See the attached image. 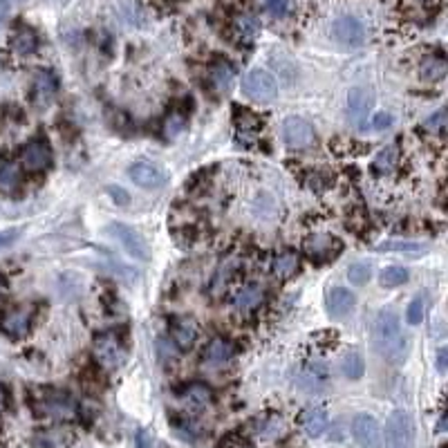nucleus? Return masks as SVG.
<instances>
[{
    "label": "nucleus",
    "mask_w": 448,
    "mask_h": 448,
    "mask_svg": "<svg viewBox=\"0 0 448 448\" xmlns=\"http://www.w3.org/2000/svg\"><path fill=\"white\" fill-rule=\"evenodd\" d=\"M298 265H301V260H298L296 254H293V251H283V254H278L274 258V274L278 278H289V276L296 274Z\"/></svg>",
    "instance_id": "c85d7f7f"
},
{
    "label": "nucleus",
    "mask_w": 448,
    "mask_h": 448,
    "mask_svg": "<svg viewBox=\"0 0 448 448\" xmlns=\"http://www.w3.org/2000/svg\"><path fill=\"white\" fill-rule=\"evenodd\" d=\"M408 269L406 267H401V265H390V267H385L381 269L379 274V283L381 287H401V285H406L408 283Z\"/></svg>",
    "instance_id": "7c9ffc66"
},
{
    "label": "nucleus",
    "mask_w": 448,
    "mask_h": 448,
    "mask_svg": "<svg viewBox=\"0 0 448 448\" xmlns=\"http://www.w3.org/2000/svg\"><path fill=\"white\" fill-rule=\"evenodd\" d=\"M171 334H173V341L177 348L191 350L199 338V325L193 318H179V321H173Z\"/></svg>",
    "instance_id": "4468645a"
},
{
    "label": "nucleus",
    "mask_w": 448,
    "mask_h": 448,
    "mask_svg": "<svg viewBox=\"0 0 448 448\" xmlns=\"http://www.w3.org/2000/svg\"><path fill=\"white\" fill-rule=\"evenodd\" d=\"M95 354L103 368L115 370L123 361V348L119 343V338L115 334H103L95 341Z\"/></svg>",
    "instance_id": "9b49d317"
},
{
    "label": "nucleus",
    "mask_w": 448,
    "mask_h": 448,
    "mask_svg": "<svg viewBox=\"0 0 448 448\" xmlns=\"http://www.w3.org/2000/svg\"><path fill=\"white\" fill-rule=\"evenodd\" d=\"M234 66L226 63V61H215V63L211 66V83L213 88L218 90V92H226L231 88V83H234Z\"/></svg>",
    "instance_id": "b1692460"
},
{
    "label": "nucleus",
    "mask_w": 448,
    "mask_h": 448,
    "mask_svg": "<svg viewBox=\"0 0 448 448\" xmlns=\"http://www.w3.org/2000/svg\"><path fill=\"white\" fill-rule=\"evenodd\" d=\"M36 410L45 417H58V420H66L74 412V401L68 392L61 390H45L43 397L38 399Z\"/></svg>",
    "instance_id": "9d476101"
},
{
    "label": "nucleus",
    "mask_w": 448,
    "mask_h": 448,
    "mask_svg": "<svg viewBox=\"0 0 448 448\" xmlns=\"http://www.w3.org/2000/svg\"><path fill=\"white\" fill-rule=\"evenodd\" d=\"M182 128H184V119H182L177 113H173V115H168V117H166V121H164V130H166L168 137L179 135Z\"/></svg>",
    "instance_id": "58836bf2"
},
{
    "label": "nucleus",
    "mask_w": 448,
    "mask_h": 448,
    "mask_svg": "<svg viewBox=\"0 0 448 448\" xmlns=\"http://www.w3.org/2000/svg\"><path fill=\"white\" fill-rule=\"evenodd\" d=\"M375 251H397V254H422L426 251V244L415 240H385L375 246Z\"/></svg>",
    "instance_id": "c756f323"
},
{
    "label": "nucleus",
    "mask_w": 448,
    "mask_h": 448,
    "mask_svg": "<svg viewBox=\"0 0 448 448\" xmlns=\"http://www.w3.org/2000/svg\"><path fill=\"white\" fill-rule=\"evenodd\" d=\"M0 412H3V395H0Z\"/></svg>",
    "instance_id": "c03bdc74"
},
{
    "label": "nucleus",
    "mask_w": 448,
    "mask_h": 448,
    "mask_svg": "<svg viewBox=\"0 0 448 448\" xmlns=\"http://www.w3.org/2000/svg\"><path fill=\"white\" fill-rule=\"evenodd\" d=\"M260 128H262V123H260V119H258L254 113H249V110H238V115H236L238 142H242V144H251L254 139L258 137Z\"/></svg>",
    "instance_id": "6ab92c4d"
},
{
    "label": "nucleus",
    "mask_w": 448,
    "mask_h": 448,
    "mask_svg": "<svg viewBox=\"0 0 448 448\" xmlns=\"http://www.w3.org/2000/svg\"><path fill=\"white\" fill-rule=\"evenodd\" d=\"M424 314H426V301H424V293H417V296L410 301L408 305V312H406V321L410 323V325H420V323L424 321Z\"/></svg>",
    "instance_id": "f704fd0d"
},
{
    "label": "nucleus",
    "mask_w": 448,
    "mask_h": 448,
    "mask_svg": "<svg viewBox=\"0 0 448 448\" xmlns=\"http://www.w3.org/2000/svg\"><path fill=\"white\" fill-rule=\"evenodd\" d=\"M21 162L23 166L27 168V171H45L50 164H52V152L48 148V144H43V142H29L23 152H21Z\"/></svg>",
    "instance_id": "f8f14e48"
},
{
    "label": "nucleus",
    "mask_w": 448,
    "mask_h": 448,
    "mask_svg": "<svg viewBox=\"0 0 448 448\" xmlns=\"http://www.w3.org/2000/svg\"><path fill=\"white\" fill-rule=\"evenodd\" d=\"M392 123V117L388 115V113H377V117H375V121H373V126L377 128V130H383V128H388Z\"/></svg>",
    "instance_id": "a19ab883"
},
{
    "label": "nucleus",
    "mask_w": 448,
    "mask_h": 448,
    "mask_svg": "<svg viewBox=\"0 0 448 448\" xmlns=\"http://www.w3.org/2000/svg\"><path fill=\"white\" fill-rule=\"evenodd\" d=\"M236 34L244 43H254L260 34V21L254 16V14H240L236 19Z\"/></svg>",
    "instance_id": "bb28decb"
},
{
    "label": "nucleus",
    "mask_w": 448,
    "mask_h": 448,
    "mask_svg": "<svg viewBox=\"0 0 448 448\" xmlns=\"http://www.w3.org/2000/svg\"><path fill=\"white\" fill-rule=\"evenodd\" d=\"M240 88H242V92L246 97L254 99V101H260V103H269L278 97V81L274 79V74H269L262 68L246 72L242 76Z\"/></svg>",
    "instance_id": "7ed1b4c3"
},
{
    "label": "nucleus",
    "mask_w": 448,
    "mask_h": 448,
    "mask_svg": "<svg viewBox=\"0 0 448 448\" xmlns=\"http://www.w3.org/2000/svg\"><path fill=\"white\" fill-rule=\"evenodd\" d=\"M446 61L442 56H426L420 66V74L426 81H442L446 76Z\"/></svg>",
    "instance_id": "cd10ccee"
},
{
    "label": "nucleus",
    "mask_w": 448,
    "mask_h": 448,
    "mask_svg": "<svg viewBox=\"0 0 448 448\" xmlns=\"http://www.w3.org/2000/svg\"><path fill=\"white\" fill-rule=\"evenodd\" d=\"M108 234H113V238H117L123 249H126L132 258L144 260V262L150 260V246L137 229H132L128 224H121V222H113V224H108Z\"/></svg>",
    "instance_id": "39448f33"
},
{
    "label": "nucleus",
    "mask_w": 448,
    "mask_h": 448,
    "mask_svg": "<svg viewBox=\"0 0 448 448\" xmlns=\"http://www.w3.org/2000/svg\"><path fill=\"white\" fill-rule=\"evenodd\" d=\"M424 128L428 132H444L446 130V110H444V108H442V110H437L430 119L424 121Z\"/></svg>",
    "instance_id": "e433bc0d"
},
{
    "label": "nucleus",
    "mask_w": 448,
    "mask_h": 448,
    "mask_svg": "<svg viewBox=\"0 0 448 448\" xmlns=\"http://www.w3.org/2000/svg\"><path fill=\"white\" fill-rule=\"evenodd\" d=\"M19 238V231L16 229H7V231H0V249H5V246L14 244Z\"/></svg>",
    "instance_id": "ea45409f"
},
{
    "label": "nucleus",
    "mask_w": 448,
    "mask_h": 448,
    "mask_svg": "<svg viewBox=\"0 0 448 448\" xmlns=\"http://www.w3.org/2000/svg\"><path fill=\"white\" fill-rule=\"evenodd\" d=\"M262 301H265V291H262V287H258V285H246L234 296V305L242 312L256 310V307L262 305Z\"/></svg>",
    "instance_id": "412c9836"
},
{
    "label": "nucleus",
    "mask_w": 448,
    "mask_h": 448,
    "mask_svg": "<svg viewBox=\"0 0 448 448\" xmlns=\"http://www.w3.org/2000/svg\"><path fill=\"white\" fill-rule=\"evenodd\" d=\"M397 164H399V148L395 144H390V146L381 148L375 155L373 171L379 173V175H390V173H395Z\"/></svg>",
    "instance_id": "5701e85b"
},
{
    "label": "nucleus",
    "mask_w": 448,
    "mask_h": 448,
    "mask_svg": "<svg viewBox=\"0 0 448 448\" xmlns=\"http://www.w3.org/2000/svg\"><path fill=\"white\" fill-rule=\"evenodd\" d=\"M218 448H254V444L246 437L238 435V432H229V435H224L220 439Z\"/></svg>",
    "instance_id": "c9c22d12"
},
{
    "label": "nucleus",
    "mask_w": 448,
    "mask_h": 448,
    "mask_svg": "<svg viewBox=\"0 0 448 448\" xmlns=\"http://www.w3.org/2000/svg\"><path fill=\"white\" fill-rule=\"evenodd\" d=\"M332 36L345 48H359V45L365 43V27L354 16H338L332 23Z\"/></svg>",
    "instance_id": "0eeeda50"
},
{
    "label": "nucleus",
    "mask_w": 448,
    "mask_h": 448,
    "mask_svg": "<svg viewBox=\"0 0 448 448\" xmlns=\"http://www.w3.org/2000/svg\"><path fill=\"white\" fill-rule=\"evenodd\" d=\"M301 426L310 437H321L323 432L328 430L330 417L325 408H307L305 412H301Z\"/></svg>",
    "instance_id": "f3484780"
},
{
    "label": "nucleus",
    "mask_w": 448,
    "mask_h": 448,
    "mask_svg": "<svg viewBox=\"0 0 448 448\" xmlns=\"http://www.w3.org/2000/svg\"><path fill=\"white\" fill-rule=\"evenodd\" d=\"M373 343L379 357H383L390 365H401L406 363L410 354V341L401 328V321L395 310L385 307L375 318L373 325Z\"/></svg>",
    "instance_id": "f257e3e1"
},
{
    "label": "nucleus",
    "mask_w": 448,
    "mask_h": 448,
    "mask_svg": "<svg viewBox=\"0 0 448 448\" xmlns=\"http://www.w3.org/2000/svg\"><path fill=\"white\" fill-rule=\"evenodd\" d=\"M128 175L139 189H146V191H157L168 182V173L162 171V168L152 162H135L130 166Z\"/></svg>",
    "instance_id": "6e6552de"
},
{
    "label": "nucleus",
    "mask_w": 448,
    "mask_h": 448,
    "mask_svg": "<svg viewBox=\"0 0 448 448\" xmlns=\"http://www.w3.org/2000/svg\"><path fill=\"white\" fill-rule=\"evenodd\" d=\"M354 303H357V298H354V293L345 287H332L325 298L328 312L332 318H345L354 310Z\"/></svg>",
    "instance_id": "ddd939ff"
},
{
    "label": "nucleus",
    "mask_w": 448,
    "mask_h": 448,
    "mask_svg": "<svg viewBox=\"0 0 448 448\" xmlns=\"http://www.w3.org/2000/svg\"><path fill=\"white\" fill-rule=\"evenodd\" d=\"M29 323H32V312L29 310H11L0 321V328H3L11 338H23L29 332Z\"/></svg>",
    "instance_id": "2eb2a0df"
},
{
    "label": "nucleus",
    "mask_w": 448,
    "mask_h": 448,
    "mask_svg": "<svg viewBox=\"0 0 448 448\" xmlns=\"http://www.w3.org/2000/svg\"><path fill=\"white\" fill-rule=\"evenodd\" d=\"M56 95V79H54V74L50 72H36L34 76V103L45 108V105H50L52 99Z\"/></svg>",
    "instance_id": "a211bd4d"
},
{
    "label": "nucleus",
    "mask_w": 448,
    "mask_h": 448,
    "mask_svg": "<svg viewBox=\"0 0 448 448\" xmlns=\"http://www.w3.org/2000/svg\"><path fill=\"white\" fill-rule=\"evenodd\" d=\"M9 19V3L7 0H0V27H3Z\"/></svg>",
    "instance_id": "37998d69"
},
{
    "label": "nucleus",
    "mask_w": 448,
    "mask_h": 448,
    "mask_svg": "<svg viewBox=\"0 0 448 448\" xmlns=\"http://www.w3.org/2000/svg\"><path fill=\"white\" fill-rule=\"evenodd\" d=\"M182 399H184V404H187L191 410H204L211 404V392H209L207 385L193 383V385H189V388L182 392Z\"/></svg>",
    "instance_id": "393cba45"
},
{
    "label": "nucleus",
    "mask_w": 448,
    "mask_h": 448,
    "mask_svg": "<svg viewBox=\"0 0 448 448\" xmlns=\"http://www.w3.org/2000/svg\"><path fill=\"white\" fill-rule=\"evenodd\" d=\"M373 274H375V269H373V265H370L368 260H357V262H352V265L348 267L350 283L352 285H359V287H363L365 283H370Z\"/></svg>",
    "instance_id": "2f4dec72"
},
{
    "label": "nucleus",
    "mask_w": 448,
    "mask_h": 448,
    "mask_svg": "<svg viewBox=\"0 0 448 448\" xmlns=\"http://www.w3.org/2000/svg\"><path fill=\"white\" fill-rule=\"evenodd\" d=\"M375 97L368 88H352L348 95V119L354 128L363 130L368 126V115L373 110Z\"/></svg>",
    "instance_id": "423d86ee"
},
{
    "label": "nucleus",
    "mask_w": 448,
    "mask_h": 448,
    "mask_svg": "<svg viewBox=\"0 0 448 448\" xmlns=\"http://www.w3.org/2000/svg\"><path fill=\"white\" fill-rule=\"evenodd\" d=\"M446 361H448V350L442 348V350L437 352V370H439L442 375L446 373Z\"/></svg>",
    "instance_id": "79ce46f5"
},
{
    "label": "nucleus",
    "mask_w": 448,
    "mask_h": 448,
    "mask_svg": "<svg viewBox=\"0 0 448 448\" xmlns=\"http://www.w3.org/2000/svg\"><path fill=\"white\" fill-rule=\"evenodd\" d=\"M70 444V435L66 430H50V432H41L34 439V446L38 448H66Z\"/></svg>",
    "instance_id": "72a5a7b5"
},
{
    "label": "nucleus",
    "mask_w": 448,
    "mask_h": 448,
    "mask_svg": "<svg viewBox=\"0 0 448 448\" xmlns=\"http://www.w3.org/2000/svg\"><path fill=\"white\" fill-rule=\"evenodd\" d=\"M305 249L312 258H332L338 249H341V244H338L332 236H312L310 240L305 242Z\"/></svg>",
    "instance_id": "4be33fe9"
},
{
    "label": "nucleus",
    "mask_w": 448,
    "mask_h": 448,
    "mask_svg": "<svg viewBox=\"0 0 448 448\" xmlns=\"http://www.w3.org/2000/svg\"><path fill=\"white\" fill-rule=\"evenodd\" d=\"M234 354H236V345L229 341V338H213V341L207 345L204 350V361L209 365H226L231 359H234Z\"/></svg>",
    "instance_id": "dca6fc26"
},
{
    "label": "nucleus",
    "mask_w": 448,
    "mask_h": 448,
    "mask_svg": "<svg viewBox=\"0 0 448 448\" xmlns=\"http://www.w3.org/2000/svg\"><path fill=\"white\" fill-rule=\"evenodd\" d=\"M341 373L348 379H359V377H363L365 363H363V357H361L359 352H348L345 354L343 361H341Z\"/></svg>",
    "instance_id": "473e14b6"
},
{
    "label": "nucleus",
    "mask_w": 448,
    "mask_h": 448,
    "mask_svg": "<svg viewBox=\"0 0 448 448\" xmlns=\"http://www.w3.org/2000/svg\"><path fill=\"white\" fill-rule=\"evenodd\" d=\"M21 184V168L16 162L0 157V191H14Z\"/></svg>",
    "instance_id": "a878e982"
},
{
    "label": "nucleus",
    "mask_w": 448,
    "mask_h": 448,
    "mask_svg": "<svg viewBox=\"0 0 448 448\" xmlns=\"http://www.w3.org/2000/svg\"><path fill=\"white\" fill-rule=\"evenodd\" d=\"M385 448H412L415 446V422L406 410L390 412L383 432Z\"/></svg>",
    "instance_id": "f03ea898"
},
{
    "label": "nucleus",
    "mask_w": 448,
    "mask_h": 448,
    "mask_svg": "<svg viewBox=\"0 0 448 448\" xmlns=\"http://www.w3.org/2000/svg\"><path fill=\"white\" fill-rule=\"evenodd\" d=\"M352 432H354V439H357L359 446H363V448H381L383 446L381 428H379V424H377V420L373 415L361 412V415L354 417Z\"/></svg>",
    "instance_id": "1a4fd4ad"
},
{
    "label": "nucleus",
    "mask_w": 448,
    "mask_h": 448,
    "mask_svg": "<svg viewBox=\"0 0 448 448\" xmlns=\"http://www.w3.org/2000/svg\"><path fill=\"white\" fill-rule=\"evenodd\" d=\"M283 142L291 150H305L314 146L316 142V132L312 128V123L303 119V117H287L283 121Z\"/></svg>",
    "instance_id": "20e7f679"
},
{
    "label": "nucleus",
    "mask_w": 448,
    "mask_h": 448,
    "mask_svg": "<svg viewBox=\"0 0 448 448\" xmlns=\"http://www.w3.org/2000/svg\"><path fill=\"white\" fill-rule=\"evenodd\" d=\"M11 48L16 54L21 56H29V54H34L36 48H38V36L32 27H19L16 32H14L11 36Z\"/></svg>",
    "instance_id": "aec40b11"
},
{
    "label": "nucleus",
    "mask_w": 448,
    "mask_h": 448,
    "mask_svg": "<svg viewBox=\"0 0 448 448\" xmlns=\"http://www.w3.org/2000/svg\"><path fill=\"white\" fill-rule=\"evenodd\" d=\"M265 7H267V11L271 14V16L283 19V16H287V11L291 7V0H265Z\"/></svg>",
    "instance_id": "4c0bfd02"
}]
</instances>
